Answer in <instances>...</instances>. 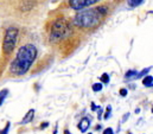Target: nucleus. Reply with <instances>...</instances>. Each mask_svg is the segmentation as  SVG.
Segmentation results:
<instances>
[{"label":"nucleus","mask_w":153,"mask_h":134,"mask_svg":"<svg viewBox=\"0 0 153 134\" xmlns=\"http://www.w3.org/2000/svg\"><path fill=\"white\" fill-rule=\"evenodd\" d=\"M52 134H57V127L53 129V133H52Z\"/></svg>","instance_id":"393cba45"},{"label":"nucleus","mask_w":153,"mask_h":134,"mask_svg":"<svg viewBox=\"0 0 153 134\" xmlns=\"http://www.w3.org/2000/svg\"><path fill=\"white\" fill-rule=\"evenodd\" d=\"M108 9L106 6H97L96 9H88L81 12L74 18V24L80 29H92L100 24L101 19L107 14Z\"/></svg>","instance_id":"f03ea898"},{"label":"nucleus","mask_w":153,"mask_h":134,"mask_svg":"<svg viewBox=\"0 0 153 134\" xmlns=\"http://www.w3.org/2000/svg\"><path fill=\"white\" fill-rule=\"evenodd\" d=\"M95 129H96V130H99V129H101V126H100V125H99V126H96V127H95Z\"/></svg>","instance_id":"b1692460"},{"label":"nucleus","mask_w":153,"mask_h":134,"mask_svg":"<svg viewBox=\"0 0 153 134\" xmlns=\"http://www.w3.org/2000/svg\"><path fill=\"white\" fill-rule=\"evenodd\" d=\"M48 126H49V122H46V121H45V122H43V123L40 125V127H39V128H40V129H45Z\"/></svg>","instance_id":"412c9836"},{"label":"nucleus","mask_w":153,"mask_h":134,"mask_svg":"<svg viewBox=\"0 0 153 134\" xmlns=\"http://www.w3.org/2000/svg\"><path fill=\"white\" fill-rule=\"evenodd\" d=\"M102 134H114V130H113V128L107 127V128L103 130V133H102Z\"/></svg>","instance_id":"a211bd4d"},{"label":"nucleus","mask_w":153,"mask_h":134,"mask_svg":"<svg viewBox=\"0 0 153 134\" xmlns=\"http://www.w3.org/2000/svg\"><path fill=\"white\" fill-rule=\"evenodd\" d=\"M33 117H35V109H30V110L25 114V116L23 117V120L20 121V123H22V125L30 123V122L33 120Z\"/></svg>","instance_id":"0eeeda50"},{"label":"nucleus","mask_w":153,"mask_h":134,"mask_svg":"<svg viewBox=\"0 0 153 134\" xmlns=\"http://www.w3.org/2000/svg\"><path fill=\"white\" fill-rule=\"evenodd\" d=\"M92 88H93V91H95V93H99V91H101V90H102V88H103V84H102V83H94Z\"/></svg>","instance_id":"4468645a"},{"label":"nucleus","mask_w":153,"mask_h":134,"mask_svg":"<svg viewBox=\"0 0 153 134\" xmlns=\"http://www.w3.org/2000/svg\"><path fill=\"white\" fill-rule=\"evenodd\" d=\"M9 95V89H3V90H0V106H1L5 101V99Z\"/></svg>","instance_id":"9b49d317"},{"label":"nucleus","mask_w":153,"mask_h":134,"mask_svg":"<svg viewBox=\"0 0 153 134\" xmlns=\"http://www.w3.org/2000/svg\"><path fill=\"white\" fill-rule=\"evenodd\" d=\"M10 127H11V122H7L5 128L0 130V134H9V130H10Z\"/></svg>","instance_id":"dca6fc26"},{"label":"nucleus","mask_w":153,"mask_h":134,"mask_svg":"<svg viewBox=\"0 0 153 134\" xmlns=\"http://www.w3.org/2000/svg\"><path fill=\"white\" fill-rule=\"evenodd\" d=\"M119 94H120V96L126 97V96H127V94H128V90H127L126 88H121V89H120V91H119Z\"/></svg>","instance_id":"f3484780"},{"label":"nucleus","mask_w":153,"mask_h":134,"mask_svg":"<svg viewBox=\"0 0 153 134\" xmlns=\"http://www.w3.org/2000/svg\"><path fill=\"white\" fill-rule=\"evenodd\" d=\"M100 80H101V83H102V84H108V83H109V81H110L109 75H108V74H106V73L101 75Z\"/></svg>","instance_id":"ddd939ff"},{"label":"nucleus","mask_w":153,"mask_h":134,"mask_svg":"<svg viewBox=\"0 0 153 134\" xmlns=\"http://www.w3.org/2000/svg\"><path fill=\"white\" fill-rule=\"evenodd\" d=\"M88 134H93V133H88Z\"/></svg>","instance_id":"cd10ccee"},{"label":"nucleus","mask_w":153,"mask_h":134,"mask_svg":"<svg viewBox=\"0 0 153 134\" xmlns=\"http://www.w3.org/2000/svg\"><path fill=\"white\" fill-rule=\"evenodd\" d=\"M97 108H99V106H96L94 102H92V110L95 112V110H97Z\"/></svg>","instance_id":"4be33fe9"},{"label":"nucleus","mask_w":153,"mask_h":134,"mask_svg":"<svg viewBox=\"0 0 153 134\" xmlns=\"http://www.w3.org/2000/svg\"><path fill=\"white\" fill-rule=\"evenodd\" d=\"M151 70H152V66H149V68H145L144 70L139 71V73H138V75H136V77H135V80H139V79H142V77L147 76V74H148Z\"/></svg>","instance_id":"9d476101"},{"label":"nucleus","mask_w":153,"mask_h":134,"mask_svg":"<svg viewBox=\"0 0 153 134\" xmlns=\"http://www.w3.org/2000/svg\"><path fill=\"white\" fill-rule=\"evenodd\" d=\"M64 134H71V132L69 129H64Z\"/></svg>","instance_id":"5701e85b"},{"label":"nucleus","mask_w":153,"mask_h":134,"mask_svg":"<svg viewBox=\"0 0 153 134\" xmlns=\"http://www.w3.org/2000/svg\"><path fill=\"white\" fill-rule=\"evenodd\" d=\"M138 73H139V71H136L135 69H131V70L126 71V74H125V79H126V80H135V77H136Z\"/></svg>","instance_id":"6e6552de"},{"label":"nucleus","mask_w":153,"mask_h":134,"mask_svg":"<svg viewBox=\"0 0 153 134\" xmlns=\"http://www.w3.org/2000/svg\"><path fill=\"white\" fill-rule=\"evenodd\" d=\"M142 84H144L145 87H147V88H151L152 84H153V76H151V75L145 76V77L142 79Z\"/></svg>","instance_id":"1a4fd4ad"},{"label":"nucleus","mask_w":153,"mask_h":134,"mask_svg":"<svg viewBox=\"0 0 153 134\" xmlns=\"http://www.w3.org/2000/svg\"><path fill=\"white\" fill-rule=\"evenodd\" d=\"M89 127H90V119L87 117V116H86V117H82V119L80 120L79 125H77V128L80 129L81 133H86Z\"/></svg>","instance_id":"423d86ee"},{"label":"nucleus","mask_w":153,"mask_h":134,"mask_svg":"<svg viewBox=\"0 0 153 134\" xmlns=\"http://www.w3.org/2000/svg\"><path fill=\"white\" fill-rule=\"evenodd\" d=\"M37 55L38 50L33 44L27 43L20 46L14 59L11 62L9 66V74L11 76H17V77L25 75L30 70L33 62L36 61Z\"/></svg>","instance_id":"f257e3e1"},{"label":"nucleus","mask_w":153,"mask_h":134,"mask_svg":"<svg viewBox=\"0 0 153 134\" xmlns=\"http://www.w3.org/2000/svg\"><path fill=\"white\" fill-rule=\"evenodd\" d=\"M144 3V0H128V6L129 7H138Z\"/></svg>","instance_id":"f8f14e48"},{"label":"nucleus","mask_w":153,"mask_h":134,"mask_svg":"<svg viewBox=\"0 0 153 134\" xmlns=\"http://www.w3.org/2000/svg\"><path fill=\"white\" fill-rule=\"evenodd\" d=\"M129 117V113H126L123 116H122V120H121V122H125V121H127V119Z\"/></svg>","instance_id":"aec40b11"},{"label":"nucleus","mask_w":153,"mask_h":134,"mask_svg":"<svg viewBox=\"0 0 153 134\" xmlns=\"http://www.w3.org/2000/svg\"><path fill=\"white\" fill-rule=\"evenodd\" d=\"M151 112H152V113H153V106H152V109H151Z\"/></svg>","instance_id":"bb28decb"},{"label":"nucleus","mask_w":153,"mask_h":134,"mask_svg":"<svg viewBox=\"0 0 153 134\" xmlns=\"http://www.w3.org/2000/svg\"><path fill=\"white\" fill-rule=\"evenodd\" d=\"M110 115H112V106H107V112L105 113L103 119H105V120H108V119L110 117Z\"/></svg>","instance_id":"2eb2a0df"},{"label":"nucleus","mask_w":153,"mask_h":134,"mask_svg":"<svg viewBox=\"0 0 153 134\" xmlns=\"http://www.w3.org/2000/svg\"><path fill=\"white\" fill-rule=\"evenodd\" d=\"M71 33L70 24L65 19H57L52 23L50 29V40L51 42H59L66 38Z\"/></svg>","instance_id":"7ed1b4c3"},{"label":"nucleus","mask_w":153,"mask_h":134,"mask_svg":"<svg viewBox=\"0 0 153 134\" xmlns=\"http://www.w3.org/2000/svg\"><path fill=\"white\" fill-rule=\"evenodd\" d=\"M18 36H19V30L17 27H9L5 31L4 40H3V55L5 57L11 56V53L13 52L17 44Z\"/></svg>","instance_id":"20e7f679"},{"label":"nucleus","mask_w":153,"mask_h":134,"mask_svg":"<svg viewBox=\"0 0 153 134\" xmlns=\"http://www.w3.org/2000/svg\"><path fill=\"white\" fill-rule=\"evenodd\" d=\"M139 112H140V108H136V109H135V113H136V114H138V113H139Z\"/></svg>","instance_id":"a878e982"},{"label":"nucleus","mask_w":153,"mask_h":134,"mask_svg":"<svg viewBox=\"0 0 153 134\" xmlns=\"http://www.w3.org/2000/svg\"><path fill=\"white\" fill-rule=\"evenodd\" d=\"M102 112H103V110H102V108H101V107H99V108H97V117H99V120H101V119H102Z\"/></svg>","instance_id":"6ab92c4d"},{"label":"nucleus","mask_w":153,"mask_h":134,"mask_svg":"<svg viewBox=\"0 0 153 134\" xmlns=\"http://www.w3.org/2000/svg\"><path fill=\"white\" fill-rule=\"evenodd\" d=\"M99 1L100 0H69V5L75 11H81V10H83L88 6H92Z\"/></svg>","instance_id":"39448f33"}]
</instances>
